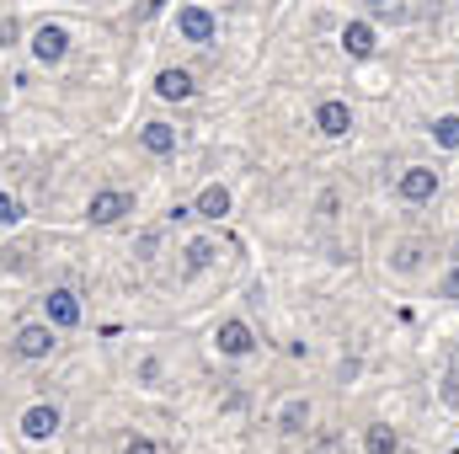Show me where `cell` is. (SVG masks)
I'll return each mask as SVG.
<instances>
[{
	"label": "cell",
	"instance_id": "6da1fadb",
	"mask_svg": "<svg viewBox=\"0 0 459 454\" xmlns=\"http://www.w3.org/2000/svg\"><path fill=\"white\" fill-rule=\"evenodd\" d=\"M395 193H401L406 204H433V198H438V171H433V166H406V171L395 177Z\"/></svg>",
	"mask_w": 459,
	"mask_h": 454
},
{
	"label": "cell",
	"instance_id": "7a4b0ae2",
	"mask_svg": "<svg viewBox=\"0 0 459 454\" xmlns=\"http://www.w3.org/2000/svg\"><path fill=\"white\" fill-rule=\"evenodd\" d=\"M128 214H134V198L117 193V188L91 193V204H86V220H91V225H117V220H128Z\"/></svg>",
	"mask_w": 459,
	"mask_h": 454
},
{
	"label": "cell",
	"instance_id": "3957f363",
	"mask_svg": "<svg viewBox=\"0 0 459 454\" xmlns=\"http://www.w3.org/2000/svg\"><path fill=\"white\" fill-rule=\"evenodd\" d=\"M32 54H38L43 65H59V59L70 54V32H65L59 22H43V27L32 32Z\"/></svg>",
	"mask_w": 459,
	"mask_h": 454
},
{
	"label": "cell",
	"instance_id": "277c9868",
	"mask_svg": "<svg viewBox=\"0 0 459 454\" xmlns=\"http://www.w3.org/2000/svg\"><path fill=\"white\" fill-rule=\"evenodd\" d=\"M316 128H321L326 139H347V134H352V108H347L342 97H326V102L316 108Z\"/></svg>",
	"mask_w": 459,
	"mask_h": 454
},
{
	"label": "cell",
	"instance_id": "5b68a950",
	"mask_svg": "<svg viewBox=\"0 0 459 454\" xmlns=\"http://www.w3.org/2000/svg\"><path fill=\"white\" fill-rule=\"evenodd\" d=\"M214 347H220L225 358H246V353L256 347V332H251L246 321H220V332H214Z\"/></svg>",
	"mask_w": 459,
	"mask_h": 454
},
{
	"label": "cell",
	"instance_id": "8992f818",
	"mask_svg": "<svg viewBox=\"0 0 459 454\" xmlns=\"http://www.w3.org/2000/svg\"><path fill=\"white\" fill-rule=\"evenodd\" d=\"M177 27H182V38L187 43H214V16L204 11V5H182V16H177Z\"/></svg>",
	"mask_w": 459,
	"mask_h": 454
},
{
	"label": "cell",
	"instance_id": "52a82bcc",
	"mask_svg": "<svg viewBox=\"0 0 459 454\" xmlns=\"http://www.w3.org/2000/svg\"><path fill=\"white\" fill-rule=\"evenodd\" d=\"M43 305H48V321H54V327H81V300H75L70 289H48Z\"/></svg>",
	"mask_w": 459,
	"mask_h": 454
},
{
	"label": "cell",
	"instance_id": "ba28073f",
	"mask_svg": "<svg viewBox=\"0 0 459 454\" xmlns=\"http://www.w3.org/2000/svg\"><path fill=\"white\" fill-rule=\"evenodd\" d=\"M11 347H16L22 358H48V353H54V327H22Z\"/></svg>",
	"mask_w": 459,
	"mask_h": 454
},
{
	"label": "cell",
	"instance_id": "9c48e42d",
	"mask_svg": "<svg viewBox=\"0 0 459 454\" xmlns=\"http://www.w3.org/2000/svg\"><path fill=\"white\" fill-rule=\"evenodd\" d=\"M374 43H379L374 22H347V27H342V48L352 54V59H368V54H374Z\"/></svg>",
	"mask_w": 459,
	"mask_h": 454
},
{
	"label": "cell",
	"instance_id": "30bf717a",
	"mask_svg": "<svg viewBox=\"0 0 459 454\" xmlns=\"http://www.w3.org/2000/svg\"><path fill=\"white\" fill-rule=\"evenodd\" d=\"M22 433L27 439H54L59 433V412L54 406H27L22 412Z\"/></svg>",
	"mask_w": 459,
	"mask_h": 454
},
{
	"label": "cell",
	"instance_id": "8fae6325",
	"mask_svg": "<svg viewBox=\"0 0 459 454\" xmlns=\"http://www.w3.org/2000/svg\"><path fill=\"white\" fill-rule=\"evenodd\" d=\"M363 454H401V433L390 423H368L363 428Z\"/></svg>",
	"mask_w": 459,
	"mask_h": 454
},
{
	"label": "cell",
	"instance_id": "7c38bea8",
	"mask_svg": "<svg viewBox=\"0 0 459 454\" xmlns=\"http://www.w3.org/2000/svg\"><path fill=\"white\" fill-rule=\"evenodd\" d=\"M193 214H204V220H225V214H230V188H220V182H209V188L198 193Z\"/></svg>",
	"mask_w": 459,
	"mask_h": 454
},
{
	"label": "cell",
	"instance_id": "4fadbf2b",
	"mask_svg": "<svg viewBox=\"0 0 459 454\" xmlns=\"http://www.w3.org/2000/svg\"><path fill=\"white\" fill-rule=\"evenodd\" d=\"M155 92H160L166 102H187V97H193V75H187V70H160V75H155Z\"/></svg>",
	"mask_w": 459,
	"mask_h": 454
},
{
	"label": "cell",
	"instance_id": "5bb4252c",
	"mask_svg": "<svg viewBox=\"0 0 459 454\" xmlns=\"http://www.w3.org/2000/svg\"><path fill=\"white\" fill-rule=\"evenodd\" d=\"M139 144H144L150 155H171V150H177V128H171V123H144Z\"/></svg>",
	"mask_w": 459,
	"mask_h": 454
},
{
	"label": "cell",
	"instance_id": "9a60e30c",
	"mask_svg": "<svg viewBox=\"0 0 459 454\" xmlns=\"http://www.w3.org/2000/svg\"><path fill=\"white\" fill-rule=\"evenodd\" d=\"M422 257H428V246H422V240H401V246H390V267H395V273H406V278L422 267Z\"/></svg>",
	"mask_w": 459,
	"mask_h": 454
},
{
	"label": "cell",
	"instance_id": "2e32d148",
	"mask_svg": "<svg viewBox=\"0 0 459 454\" xmlns=\"http://www.w3.org/2000/svg\"><path fill=\"white\" fill-rule=\"evenodd\" d=\"M278 428H283V433H305V428H310V401H305V396L283 401V412H278Z\"/></svg>",
	"mask_w": 459,
	"mask_h": 454
},
{
	"label": "cell",
	"instance_id": "e0dca14e",
	"mask_svg": "<svg viewBox=\"0 0 459 454\" xmlns=\"http://www.w3.org/2000/svg\"><path fill=\"white\" fill-rule=\"evenodd\" d=\"M433 144H444V150H459V113L433 118Z\"/></svg>",
	"mask_w": 459,
	"mask_h": 454
},
{
	"label": "cell",
	"instance_id": "ac0fdd59",
	"mask_svg": "<svg viewBox=\"0 0 459 454\" xmlns=\"http://www.w3.org/2000/svg\"><path fill=\"white\" fill-rule=\"evenodd\" d=\"M209 262H214V246L209 240H193L187 246V267H209Z\"/></svg>",
	"mask_w": 459,
	"mask_h": 454
},
{
	"label": "cell",
	"instance_id": "d6986e66",
	"mask_svg": "<svg viewBox=\"0 0 459 454\" xmlns=\"http://www.w3.org/2000/svg\"><path fill=\"white\" fill-rule=\"evenodd\" d=\"M22 38V27H16V16H0V48H11Z\"/></svg>",
	"mask_w": 459,
	"mask_h": 454
},
{
	"label": "cell",
	"instance_id": "ffe728a7",
	"mask_svg": "<svg viewBox=\"0 0 459 454\" xmlns=\"http://www.w3.org/2000/svg\"><path fill=\"white\" fill-rule=\"evenodd\" d=\"M438 300H459V267H449V278L438 284Z\"/></svg>",
	"mask_w": 459,
	"mask_h": 454
},
{
	"label": "cell",
	"instance_id": "44dd1931",
	"mask_svg": "<svg viewBox=\"0 0 459 454\" xmlns=\"http://www.w3.org/2000/svg\"><path fill=\"white\" fill-rule=\"evenodd\" d=\"M16 214H22V209H16V198H11V193H0V225H11Z\"/></svg>",
	"mask_w": 459,
	"mask_h": 454
},
{
	"label": "cell",
	"instance_id": "7402d4cb",
	"mask_svg": "<svg viewBox=\"0 0 459 454\" xmlns=\"http://www.w3.org/2000/svg\"><path fill=\"white\" fill-rule=\"evenodd\" d=\"M123 454H160V450H155L150 439H128V444H123Z\"/></svg>",
	"mask_w": 459,
	"mask_h": 454
},
{
	"label": "cell",
	"instance_id": "603a6c76",
	"mask_svg": "<svg viewBox=\"0 0 459 454\" xmlns=\"http://www.w3.org/2000/svg\"><path fill=\"white\" fill-rule=\"evenodd\" d=\"M368 5H374V11H385V5H390V0H368Z\"/></svg>",
	"mask_w": 459,
	"mask_h": 454
}]
</instances>
